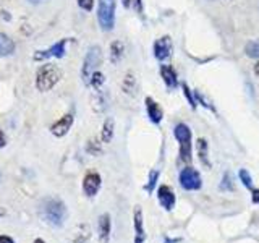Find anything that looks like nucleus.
Wrapping results in <instances>:
<instances>
[{"label":"nucleus","instance_id":"1","mask_svg":"<svg viewBox=\"0 0 259 243\" xmlns=\"http://www.w3.org/2000/svg\"><path fill=\"white\" fill-rule=\"evenodd\" d=\"M40 216L52 227H62L67 221L68 211L65 202L59 198H46L40 205Z\"/></svg>","mask_w":259,"mask_h":243},{"label":"nucleus","instance_id":"2","mask_svg":"<svg viewBox=\"0 0 259 243\" xmlns=\"http://www.w3.org/2000/svg\"><path fill=\"white\" fill-rule=\"evenodd\" d=\"M60 79H62V70L57 67L55 63L47 62L37 68L34 86L39 93H49L51 89H54L57 85H59Z\"/></svg>","mask_w":259,"mask_h":243},{"label":"nucleus","instance_id":"3","mask_svg":"<svg viewBox=\"0 0 259 243\" xmlns=\"http://www.w3.org/2000/svg\"><path fill=\"white\" fill-rule=\"evenodd\" d=\"M102 60V49L99 46H91L88 49V52L84 55L83 67H81V78L86 86L91 85V78L97 71V67L101 65Z\"/></svg>","mask_w":259,"mask_h":243},{"label":"nucleus","instance_id":"4","mask_svg":"<svg viewBox=\"0 0 259 243\" xmlns=\"http://www.w3.org/2000/svg\"><path fill=\"white\" fill-rule=\"evenodd\" d=\"M117 0H97V21L104 32H109L115 26Z\"/></svg>","mask_w":259,"mask_h":243},{"label":"nucleus","instance_id":"5","mask_svg":"<svg viewBox=\"0 0 259 243\" xmlns=\"http://www.w3.org/2000/svg\"><path fill=\"white\" fill-rule=\"evenodd\" d=\"M174 135L177 138L178 144H180V162L190 164L191 162V130L188 125L178 124L174 130Z\"/></svg>","mask_w":259,"mask_h":243},{"label":"nucleus","instance_id":"6","mask_svg":"<svg viewBox=\"0 0 259 243\" xmlns=\"http://www.w3.org/2000/svg\"><path fill=\"white\" fill-rule=\"evenodd\" d=\"M67 44H68V39H60L59 43L52 44L51 47L42 49V51H36L34 55H32V60L42 62L49 59H63L65 54H67Z\"/></svg>","mask_w":259,"mask_h":243},{"label":"nucleus","instance_id":"7","mask_svg":"<svg viewBox=\"0 0 259 243\" xmlns=\"http://www.w3.org/2000/svg\"><path fill=\"white\" fill-rule=\"evenodd\" d=\"M178 182H180V186L186 191H196L202 186L201 182V175L196 169L193 167H185L180 170V175H178Z\"/></svg>","mask_w":259,"mask_h":243},{"label":"nucleus","instance_id":"8","mask_svg":"<svg viewBox=\"0 0 259 243\" xmlns=\"http://www.w3.org/2000/svg\"><path fill=\"white\" fill-rule=\"evenodd\" d=\"M102 186V177L96 170H89L83 177V193L88 198H94Z\"/></svg>","mask_w":259,"mask_h":243},{"label":"nucleus","instance_id":"9","mask_svg":"<svg viewBox=\"0 0 259 243\" xmlns=\"http://www.w3.org/2000/svg\"><path fill=\"white\" fill-rule=\"evenodd\" d=\"M73 122H75V117H73V113H65L62 115L57 122L51 125V133L55 136V138H63L65 135H68V132L73 127Z\"/></svg>","mask_w":259,"mask_h":243},{"label":"nucleus","instance_id":"10","mask_svg":"<svg viewBox=\"0 0 259 243\" xmlns=\"http://www.w3.org/2000/svg\"><path fill=\"white\" fill-rule=\"evenodd\" d=\"M157 199L160 202V206L164 208L165 211H172L175 208V202H177V196L174 190L170 188L168 185H160L157 188Z\"/></svg>","mask_w":259,"mask_h":243},{"label":"nucleus","instance_id":"11","mask_svg":"<svg viewBox=\"0 0 259 243\" xmlns=\"http://www.w3.org/2000/svg\"><path fill=\"white\" fill-rule=\"evenodd\" d=\"M172 49H174L172 39L168 36L160 37L154 43V57H156L157 60H165L167 57H170V54H172Z\"/></svg>","mask_w":259,"mask_h":243},{"label":"nucleus","instance_id":"12","mask_svg":"<svg viewBox=\"0 0 259 243\" xmlns=\"http://www.w3.org/2000/svg\"><path fill=\"white\" fill-rule=\"evenodd\" d=\"M133 230H135V243H144L146 241V230H144V225H143V209H141V206L135 208Z\"/></svg>","mask_w":259,"mask_h":243},{"label":"nucleus","instance_id":"13","mask_svg":"<svg viewBox=\"0 0 259 243\" xmlns=\"http://www.w3.org/2000/svg\"><path fill=\"white\" fill-rule=\"evenodd\" d=\"M110 232H112V219L110 214H101L99 221H97V233H99V240L102 243H107L110 238Z\"/></svg>","mask_w":259,"mask_h":243},{"label":"nucleus","instance_id":"14","mask_svg":"<svg viewBox=\"0 0 259 243\" xmlns=\"http://www.w3.org/2000/svg\"><path fill=\"white\" fill-rule=\"evenodd\" d=\"M146 110H148V117L149 120L152 122V124H156L159 125L160 122H162V117H164V112H162L160 109V105L152 99V97H146Z\"/></svg>","mask_w":259,"mask_h":243},{"label":"nucleus","instance_id":"15","mask_svg":"<svg viewBox=\"0 0 259 243\" xmlns=\"http://www.w3.org/2000/svg\"><path fill=\"white\" fill-rule=\"evenodd\" d=\"M160 76L168 89H175L178 86V76L172 65H160Z\"/></svg>","mask_w":259,"mask_h":243},{"label":"nucleus","instance_id":"16","mask_svg":"<svg viewBox=\"0 0 259 243\" xmlns=\"http://www.w3.org/2000/svg\"><path fill=\"white\" fill-rule=\"evenodd\" d=\"M16 51V44L15 40L5 34V32H0V59H5V57H12Z\"/></svg>","mask_w":259,"mask_h":243},{"label":"nucleus","instance_id":"17","mask_svg":"<svg viewBox=\"0 0 259 243\" xmlns=\"http://www.w3.org/2000/svg\"><path fill=\"white\" fill-rule=\"evenodd\" d=\"M113 133H115V124H113V118H105L104 125H102V132H101V140L102 143L109 144L113 138Z\"/></svg>","mask_w":259,"mask_h":243},{"label":"nucleus","instance_id":"18","mask_svg":"<svg viewBox=\"0 0 259 243\" xmlns=\"http://www.w3.org/2000/svg\"><path fill=\"white\" fill-rule=\"evenodd\" d=\"M196 148H198V156H199V160L204 164L206 167H210V162L207 159L209 156V146H207V141L204 140V138H199V140L196 141Z\"/></svg>","mask_w":259,"mask_h":243},{"label":"nucleus","instance_id":"19","mask_svg":"<svg viewBox=\"0 0 259 243\" xmlns=\"http://www.w3.org/2000/svg\"><path fill=\"white\" fill-rule=\"evenodd\" d=\"M123 43H120V40H113L110 44V62L112 63H118L121 60V57H123Z\"/></svg>","mask_w":259,"mask_h":243},{"label":"nucleus","instance_id":"20","mask_svg":"<svg viewBox=\"0 0 259 243\" xmlns=\"http://www.w3.org/2000/svg\"><path fill=\"white\" fill-rule=\"evenodd\" d=\"M219 190L221 191H233L235 190V185H233V177L230 172H225L222 177V182L219 185Z\"/></svg>","mask_w":259,"mask_h":243},{"label":"nucleus","instance_id":"21","mask_svg":"<svg viewBox=\"0 0 259 243\" xmlns=\"http://www.w3.org/2000/svg\"><path fill=\"white\" fill-rule=\"evenodd\" d=\"M245 52L251 59H259V39L256 40H249L245 47Z\"/></svg>","mask_w":259,"mask_h":243},{"label":"nucleus","instance_id":"22","mask_svg":"<svg viewBox=\"0 0 259 243\" xmlns=\"http://www.w3.org/2000/svg\"><path fill=\"white\" fill-rule=\"evenodd\" d=\"M136 89V79H135V75L132 71L126 73L125 76V81H123V91L128 93V94H133Z\"/></svg>","mask_w":259,"mask_h":243},{"label":"nucleus","instance_id":"23","mask_svg":"<svg viewBox=\"0 0 259 243\" xmlns=\"http://www.w3.org/2000/svg\"><path fill=\"white\" fill-rule=\"evenodd\" d=\"M157 182H159V170H151L149 174V180H148V185L144 186V190L148 193H154L157 186Z\"/></svg>","mask_w":259,"mask_h":243},{"label":"nucleus","instance_id":"24","mask_svg":"<svg viewBox=\"0 0 259 243\" xmlns=\"http://www.w3.org/2000/svg\"><path fill=\"white\" fill-rule=\"evenodd\" d=\"M238 177H240V182L246 186L248 190H253L254 186H253V178H251L249 172L246 169H240V172H238Z\"/></svg>","mask_w":259,"mask_h":243},{"label":"nucleus","instance_id":"25","mask_svg":"<svg viewBox=\"0 0 259 243\" xmlns=\"http://www.w3.org/2000/svg\"><path fill=\"white\" fill-rule=\"evenodd\" d=\"M194 99H196V101H198V102L202 105V107H206V109H209V110L215 112V109H214L212 102H210V101L207 99V97H206L204 94H202L201 91H198V89H196V91H194Z\"/></svg>","mask_w":259,"mask_h":243},{"label":"nucleus","instance_id":"26","mask_svg":"<svg viewBox=\"0 0 259 243\" xmlns=\"http://www.w3.org/2000/svg\"><path fill=\"white\" fill-rule=\"evenodd\" d=\"M104 81H105V78H104L102 73L96 71L93 75V78H91V85H89V86H93L94 89H101V86L104 85Z\"/></svg>","mask_w":259,"mask_h":243},{"label":"nucleus","instance_id":"27","mask_svg":"<svg viewBox=\"0 0 259 243\" xmlns=\"http://www.w3.org/2000/svg\"><path fill=\"white\" fill-rule=\"evenodd\" d=\"M76 4L84 12H91L94 8V0H76Z\"/></svg>","mask_w":259,"mask_h":243},{"label":"nucleus","instance_id":"28","mask_svg":"<svg viewBox=\"0 0 259 243\" xmlns=\"http://www.w3.org/2000/svg\"><path fill=\"white\" fill-rule=\"evenodd\" d=\"M183 94H185L186 99H188V104L191 105V109H196V101H194V97H193V94L190 91V88L186 86V85H183Z\"/></svg>","mask_w":259,"mask_h":243},{"label":"nucleus","instance_id":"29","mask_svg":"<svg viewBox=\"0 0 259 243\" xmlns=\"http://www.w3.org/2000/svg\"><path fill=\"white\" fill-rule=\"evenodd\" d=\"M7 146V136H5V132L2 130V127H0V149H4Z\"/></svg>","mask_w":259,"mask_h":243},{"label":"nucleus","instance_id":"30","mask_svg":"<svg viewBox=\"0 0 259 243\" xmlns=\"http://www.w3.org/2000/svg\"><path fill=\"white\" fill-rule=\"evenodd\" d=\"M251 193H253V194H251V199H253V202H254V205H259V190L253 188V190H251Z\"/></svg>","mask_w":259,"mask_h":243},{"label":"nucleus","instance_id":"31","mask_svg":"<svg viewBox=\"0 0 259 243\" xmlns=\"http://www.w3.org/2000/svg\"><path fill=\"white\" fill-rule=\"evenodd\" d=\"M0 243H16L12 237H8V235H0Z\"/></svg>","mask_w":259,"mask_h":243},{"label":"nucleus","instance_id":"32","mask_svg":"<svg viewBox=\"0 0 259 243\" xmlns=\"http://www.w3.org/2000/svg\"><path fill=\"white\" fill-rule=\"evenodd\" d=\"M135 5H136V10L138 12H143V0H133Z\"/></svg>","mask_w":259,"mask_h":243},{"label":"nucleus","instance_id":"33","mask_svg":"<svg viewBox=\"0 0 259 243\" xmlns=\"http://www.w3.org/2000/svg\"><path fill=\"white\" fill-rule=\"evenodd\" d=\"M254 75H256V76L259 78V62H257V63L254 65Z\"/></svg>","mask_w":259,"mask_h":243},{"label":"nucleus","instance_id":"34","mask_svg":"<svg viewBox=\"0 0 259 243\" xmlns=\"http://www.w3.org/2000/svg\"><path fill=\"white\" fill-rule=\"evenodd\" d=\"M121 2H123V7L125 8H128L130 5H132V0H121Z\"/></svg>","mask_w":259,"mask_h":243},{"label":"nucleus","instance_id":"35","mask_svg":"<svg viewBox=\"0 0 259 243\" xmlns=\"http://www.w3.org/2000/svg\"><path fill=\"white\" fill-rule=\"evenodd\" d=\"M7 214V211H5V208H2V206H0V217H4Z\"/></svg>","mask_w":259,"mask_h":243},{"label":"nucleus","instance_id":"36","mask_svg":"<svg viewBox=\"0 0 259 243\" xmlns=\"http://www.w3.org/2000/svg\"><path fill=\"white\" fill-rule=\"evenodd\" d=\"M32 243H47V241H46V240H42V238H36Z\"/></svg>","mask_w":259,"mask_h":243},{"label":"nucleus","instance_id":"37","mask_svg":"<svg viewBox=\"0 0 259 243\" xmlns=\"http://www.w3.org/2000/svg\"><path fill=\"white\" fill-rule=\"evenodd\" d=\"M29 2H31V4H39L40 0H29Z\"/></svg>","mask_w":259,"mask_h":243},{"label":"nucleus","instance_id":"38","mask_svg":"<svg viewBox=\"0 0 259 243\" xmlns=\"http://www.w3.org/2000/svg\"><path fill=\"white\" fill-rule=\"evenodd\" d=\"M0 178H2V174H0Z\"/></svg>","mask_w":259,"mask_h":243}]
</instances>
